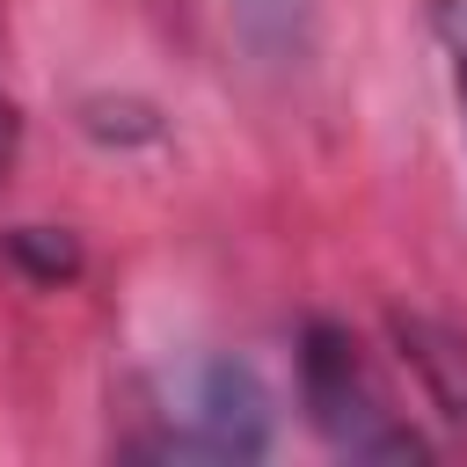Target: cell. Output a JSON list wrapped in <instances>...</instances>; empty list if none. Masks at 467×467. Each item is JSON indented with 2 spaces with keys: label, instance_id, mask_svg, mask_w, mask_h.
I'll list each match as a JSON object with an SVG mask.
<instances>
[{
  "label": "cell",
  "instance_id": "obj_6",
  "mask_svg": "<svg viewBox=\"0 0 467 467\" xmlns=\"http://www.w3.org/2000/svg\"><path fill=\"white\" fill-rule=\"evenodd\" d=\"M7 153H15V102L0 95V168H7Z\"/></svg>",
  "mask_w": 467,
  "mask_h": 467
},
{
  "label": "cell",
  "instance_id": "obj_1",
  "mask_svg": "<svg viewBox=\"0 0 467 467\" xmlns=\"http://www.w3.org/2000/svg\"><path fill=\"white\" fill-rule=\"evenodd\" d=\"M299 401H306L314 431L328 438V452H343V460H387V467L431 460V445L409 431L401 409H387L372 365L358 358L350 328H336V321H306V336H299Z\"/></svg>",
  "mask_w": 467,
  "mask_h": 467
},
{
  "label": "cell",
  "instance_id": "obj_3",
  "mask_svg": "<svg viewBox=\"0 0 467 467\" xmlns=\"http://www.w3.org/2000/svg\"><path fill=\"white\" fill-rule=\"evenodd\" d=\"M387 336H394L401 365L416 372L431 416H438L452 438H467V336L445 328V321H423V314H394Z\"/></svg>",
  "mask_w": 467,
  "mask_h": 467
},
{
  "label": "cell",
  "instance_id": "obj_2",
  "mask_svg": "<svg viewBox=\"0 0 467 467\" xmlns=\"http://www.w3.org/2000/svg\"><path fill=\"white\" fill-rule=\"evenodd\" d=\"M153 416H161L153 452H175V460H263L270 431H277L270 387L255 379L248 358L190 365L182 387L168 394V409H153Z\"/></svg>",
  "mask_w": 467,
  "mask_h": 467
},
{
  "label": "cell",
  "instance_id": "obj_4",
  "mask_svg": "<svg viewBox=\"0 0 467 467\" xmlns=\"http://www.w3.org/2000/svg\"><path fill=\"white\" fill-rule=\"evenodd\" d=\"M306 15L314 0H234V29L255 58H292L306 36Z\"/></svg>",
  "mask_w": 467,
  "mask_h": 467
},
{
  "label": "cell",
  "instance_id": "obj_5",
  "mask_svg": "<svg viewBox=\"0 0 467 467\" xmlns=\"http://www.w3.org/2000/svg\"><path fill=\"white\" fill-rule=\"evenodd\" d=\"M431 29H438V51L460 95V124H467V0H431Z\"/></svg>",
  "mask_w": 467,
  "mask_h": 467
}]
</instances>
